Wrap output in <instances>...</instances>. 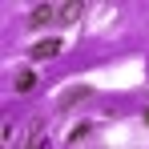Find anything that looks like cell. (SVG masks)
I'll use <instances>...</instances> for the list:
<instances>
[{
	"instance_id": "1",
	"label": "cell",
	"mask_w": 149,
	"mask_h": 149,
	"mask_svg": "<svg viewBox=\"0 0 149 149\" xmlns=\"http://www.w3.org/2000/svg\"><path fill=\"white\" fill-rule=\"evenodd\" d=\"M61 49H65L61 36H45V40H36V45L28 49V56H32V61H49V56H56Z\"/></svg>"
},
{
	"instance_id": "2",
	"label": "cell",
	"mask_w": 149,
	"mask_h": 149,
	"mask_svg": "<svg viewBox=\"0 0 149 149\" xmlns=\"http://www.w3.org/2000/svg\"><path fill=\"white\" fill-rule=\"evenodd\" d=\"M89 97H93V89L77 85V89H69V93H61V97H56V109H61V113H65V109H77V105H85Z\"/></svg>"
},
{
	"instance_id": "3",
	"label": "cell",
	"mask_w": 149,
	"mask_h": 149,
	"mask_svg": "<svg viewBox=\"0 0 149 149\" xmlns=\"http://www.w3.org/2000/svg\"><path fill=\"white\" fill-rule=\"evenodd\" d=\"M61 16V8H52V4H36L32 12H28V28H45V24H52Z\"/></svg>"
},
{
	"instance_id": "4",
	"label": "cell",
	"mask_w": 149,
	"mask_h": 149,
	"mask_svg": "<svg viewBox=\"0 0 149 149\" xmlns=\"http://www.w3.org/2000/svg\"><path fill=\"white\" fill-rule=\"evenodd\" d=\"M45 145H49L45 121H32V129H28V137H24V149H45Z\"/></svg>"
},
{
	"instance_id": "5",
	"label": "cell",
	"mask_w": 149,
	"mask_h": 149,
	"mask_svg": "<svg viewBox=\"0 0 149 149\" xmlns=\"http://www.w3.org/2000/svg\"><path fill=\"white\" fill-rule=\"evenodd\" d=\"M81 16H85V4H65L61 16H56V24H61V28H65V24H77Z\"/></svg>"
},
{
	"instance_id": "6",
	"label": "cell",
	"mask_w": 149,
	"mask_h": 149,
	"mask_svg": "<svg viewBox=\"0 0 149 149\" xmlns=\"http://www.w3.org/2000/svg\"><path fill=\"white\" fill-rule=\"evenodd\" d=\"M12 89H16V93H32V89H36V73H32V69H24V73H16V81H12Z\"/></svg>"
},
{
	"instance_id": "7",
	"label": "cell",
	"mask_w": 149,
	"mask_h": 149,
	"mask_svg": "<svg viewBox=\"0 0 149 149\" xmlns=\"http://www.w3.org/2000/svg\"><path fill=\"white\" fill-rule=\"evenodd\" d=\"M145 125H149V109H145Z\"/></svg>"
}]
</instances>
